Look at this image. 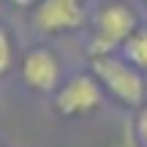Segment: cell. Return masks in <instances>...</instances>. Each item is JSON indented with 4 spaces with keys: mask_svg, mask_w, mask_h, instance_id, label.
<instances>
[{
    "mask_svg": "<svg viewBox=\"0 0 147 147\" xmlns=\"http://www.w3.org/2000/svg\"><path fill=\"white\" fill-rule=\"evenodd\" d=\"M90 71L101 82L104 93L112 95L117 104L131 106V109H139L142 104H147V79H144V74L136 65H131L120 52L90 57Z\"/></svg>",
    "mask_w": 147,
    "mask_h": 147,
    "instance_id": "cell-1",
    "label": "cell"
},
{
    "mask_svg": "<svg viewBox=\"0 0 147 147\" xmlns=\"http://www.w3.org/2000/svg\"><path fill=\"white\" fill-rule=\"evenodd\" d=\"M139 27L136 11L123 0H109L95 14V33L90 41V57L95 55L120 52L123 44L131 38V33Z\"/></svg>",
    "mask_w": 147,
    "mask_h": 147,
    "instance_id": "cell-2",
    "label": "cell"
},
{
    "mask_svg": "<svg viewBox=\"0 0 147 147\" xmlns=\"http://www.w3.org/2000/svg\"><path fill=\"white\" fill-rule=\"evenodd\" d=\"M104 87L101 82L90 74H74V76L63 79L60 87L55 90V109L63 117H82L90 115L101 106L104 101Z\"/></svg>",
    "mask_w": 147,
    "mask_h": 147,
    "instance_id": "cell-3",
    "label": "cell"
},
{
    "mask_svg": "<svg viewBox=\"0 0 147 147\" xmlns=\"http://www.w3.org/2000/svg\"><path fill=\"white\" fill-rule=\"evenodd\" d=\"M19 71L25 84L33 93H55L63 82V65L60 57L52 52L49 47H30L19 60Z\"/></svg>",
    "mask_w": 147,
    "mask_h": 147,
    "instance_id": "cell-4",
    "label": "cell"
},
{
    "mask_svg": "<svg viewBox=\"0 0 147 147\" xmlns=\"http://www.w3.org/2000/svg\"><path fill=\"white\" fill-rule=\"evenodd\" d=\"M84 22L82 0H38L33 5V27L38 33H74Z\"/></svg>",
    "mask_w": 147,
    "mask_h": 147,
    "instance_id": "cell-5",
    "label": "cell"
},
{
    "mask_svg": "<svg viewBox=\"0 0 147 147\" xmlns=\"http://www.w3.org/2000/svg\"><path fill=\"white\" fill-rule=\"evenodd\" d=\"M120 55H123L131 65H136L142 74H147V27H144V25H139L136 30L131 33V38L123 44Z\"/></svg>",
    "mask_w": 147,
    "mask_h": 147,
    "instance_id": "cell-6",
    "label": "cell"
},
{
    "mask_svg": "<svg viewBox=\"0 0 147 147\" xmlns=\"http://www.w3.org/2000/svg\"><path fill=\"white\" fill-rule=\"evenodd\" d=\"M11 65H14V36L0 22V76H5L11 71Z\"/></svg>",
    "mask_w": 147,
    "mask_h": 147,
    "instance_id": "cell-7",
    "label": "cell"
},
{
    "mask_svg": "<svg viewBox=\"0 0 147 147\" xmlns=\"http://www.w3.org/2000/svg\"><path fill=\"white\" fill-rule=\"evenodd\" d=\"M134 136H136L139 147H147V104H142L136 109V117H134Z\"/></svg>",
    "mask_w": 147,
    "mask_h": 147,
    "instance_id": "cell-8",
    "label": "cell"
},
{
    "mask_svg": "<svg viewBox=\"0 0 147 147\" xmlns=\"http://www.w3.org/2000/svg\"><path fill=\"white\" fill-rule=\"evenodd\" d=\"M8 3H11V5H19V8H33L38 0H8Z\"/></svg>",
    "mask_w": 147,
    "mask_h": 147,
    "instance_id": "cell-9",
    "label": "cell"
},
{
    "mask_svg": "<svg viewBox=\"0 0 147 147\" xmlns=\"http://www.w3.org/2000/svg\"><path fill=\"white\" fill-rule=\"evenodd\" d=\"M0 147H3V144H0Z\"/></svg>",
    "mask_w": 147,
    "mask_h": 147,
    "instance_id": "cell-10",
    "label": "cell"
},
{
    "mask_svg": "<svg viewBox=\"0 0 147 147\" xmlns=\"http://www.w3.org/2000/svg\"><path fill=\"white\" fill-rule=\"evenodd\" d=\"M144 3H147V0H144Z\"/></svg>",
    "mask_w": 147,
    "mask_h": 147,
    "instance_id": "cell-11",
    "label": "cell"
}]
</instances>
